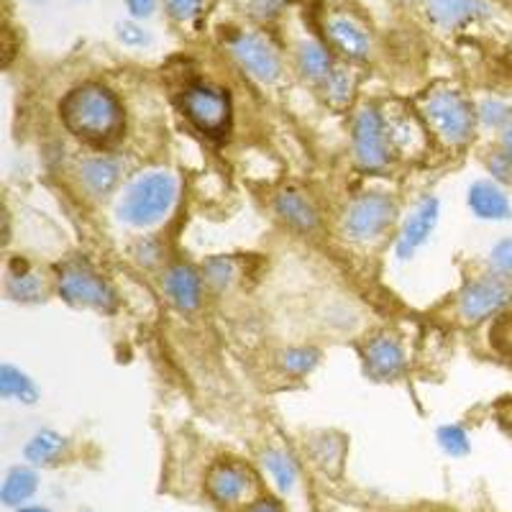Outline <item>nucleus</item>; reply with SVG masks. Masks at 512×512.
I'll list each match as a JSON object with an SVG mask.
<instances>
[{"mask_svg":"<svg viewBox=\"0 0 512 512\" xmlns=\"http://www.w3.org/2000/svg\"><path fill=\"white\" fill-rule=\"evenodd\" d=\"M438 221H441V200H438L436 195H423V198L415 203V208L405 216L400 233H397V259H400V262H410V259L431 241Z\"/></svg>","mask_w":512,"mask_h":512,"instance_id":"obj_11","label":"nucleus"},{"mask_svg":"<svg viewBox=\"0 0 512 512\" xmlns=\"http://www.w3.org/2000/svg\"><path fill=\"white\" fill-rule=\"evenodd\" d=\"M244 512H287V510L277 497L259 495L254 502H249V505L244 507Z\"/></svg>","mask_w":512,"mask_h":512,"instance_id":"obj_39","label":"nucleus"},{"mask_svg":"<svg viewBox=\"0 0 512 512\" xmlns=\"http://www.w3.org/2000/svg\"><path fill=\"white\" fill-rule=\"evenodd\" d=\"M162 290L172 308L180 310V313H195L203 305L205 277L198 267L187 262L169 264L164 269Z\"/></svg>","mask_w":512,"mask_h":512,"instance_id":"obj_14","label":"nucleus"},{"mask_svg":"<svg viewBox=\"0 0 512 512\" xmlns=\"http://www.w3.org/2000/svg\"><path fill=\"white\" fill-rule=\"evenodd\" d=\"M351 149L356 167L364 172H382L392 159V146L384 128L382 108L372 103L359 105L351 118Z\"/></svg>","mask_w":512,"mask_h":512,"instance_id":"obj_7","label":"nucleus"},{"mask_svg":"<svg viewBox=\"0 0 512 512\" xmlns=\"http://www.w3.org/2000/svg\"><path fill=\"white\" fill-rule=\"evenodd\" d=\"M326 34L333 49L344 54L349 62H367L374 52V39L369 29L351 13H333L326 21Z\"/></svg>","mask_w":512,"mask_h":512,"instance_id":"obj_15","label":"nucleus"},{"mask_svg":"<svg viewBox=\"0 0 512 512\" xmlns=\"http://www.w3.org/2000/svg\"><path fill=\"white\" fill-rule=\"evenodd\" d=\"M0 397L6 402H18V405L31 408L39 402V387L24 369L11 361H3L0 364Z\"/></svg>","mask_w":512,"mask_h":512,"instance_id":"obj_23","label":"nucleus"},{"mask_svg":"<svg viewBox=\"0 0 512 512\" xmlns=\"http://www.w3.org/2000/svg\"><path fill=\"white\" fill-rule=\"evenodd\" d=\"M228 52L244 75L259 85H277L282 80V57L272 41L259 31H236L228 36Z\"/></svg>","mask_w":512,"mask_h":512,"instance_id":"obj_9","label":"nucleus"},{"mask_svg":"<svg viewBox=\"0 0 512 512\" xmlns=\"http://www.w3.org/2000/svg\"><path fill=\"white\" fill-rule=\"evenodd\" d=\"M70 454V441L54 428H39L31 433L24 446V461L34 469H49V466L62 464Z\"/></svg>","mask_w":512,"mask_h":512,"instance_id":"obj_21","label":"nucleus"},{"mask_svg":"<svg viewBox=\"0 0 512 512\" xmlns=\"http://www.w3.org/2000/svg\"><path fill=\"white\" fill-rule=\"evenodd\" d=\"M287 6V0H249V8L256 18L262 21H272L282 13V8Z\"/></svg>","mask_w":512,"mask_h":512,"instance_id":"obj_37","label":"nucleus"},{"mask_svg":"<svg viewBox=\"0 0 512 512\" xmlns=\"http://www.w3.org/2000/svg\"><path fill=\"white\" fill-rule=\"evenodd\" d=\"M64 128L93 146H111L126 128V113L113 90L98 82L77 85L59 103Z\"/></svg>","mask_w":512,"mask_h":512,"instance_id":"obj_1","label":"nucleus"},{"mask_svg":"<svg viewBox=\"0 0 512 512\" xmlns=\"http://www.w3.org/2000/svg\"><path fill=\"white\" fill-rule=\"evenodd\" d=\"M384 128H387V139H390L392 152L405 159L423 157L431 144V131L423 123L418 113L408 111L405 105H390L382 111Z\"/></svg>","mask_w":512,"mask_h":512,"instance_id":"obj_12","label":"nucleus"},{"mask_svg":"<svg viewBox=\"0 0 512 512\" xmlns=\"http://www.w3.org/2000/svg\"><path fill=\"white\" fill-rule=\"evenodd\" d=\"M262 466L264 472L269 474V479L274 482V487L280 492H292L297 487V479H300V466H297L295 456L287 451V448L272 446L262 454Z\"/></svg>","mask_w":512,"mask_h":512,"instance_id":"obj_25","label":"nucleus"},{"mask_svg":"<svg viewBox=\"0 0 512 512\" xmlns=\"http://www.w3.org/2000/svg\"><path fill=\"white\" fill-rule=\"evenodd\" d=\"M205 495L218 507L236 510L259 497V479L244 461L218 459L205 474Z\"/></svg>","mask_w":512,"mask_h":512,"instance_id":"obj_8","label":"nucleus"},{"mask_svg":"<svg viewBox=\"0 0 512 512\" xmlns=\"http://www.w3.org/2000/svg\"><path fill=\"white\" fill-rule=\"evenodd\" d=\"M423 6L431 24L443 31L461 29L495 16V6L489 0H423Z\"/></svg>","mask_w":512,"mask_h":512,"instance_id":"obj_16","label":"nucleus"},{"mask_svg":"<svg viewBox=\"0 0 512 512\" xmlns=\"http://www.w3.org/2000/svg\"><path fill=\"white\" fill-rule=\"evenodd\" d=\"M418 116L428 126L433 139L448 149H464L477 136V105L466 98L456 85H433L418 100Z\"/></svg>","mask_w":512,"mask_h":512,"instance_id":"obj_3","label":"nucleus"},{"mask_svg":"<svg viewBox=\"0 0 512 512\" xmlns=\"http://www.w3.org/2000/svg\"><path fill=\"white\" fill-rule=\"evenodd\" d=\"M320 93H323V100H326L331 108L344 111L356 93V72L351 70V67H346V64H336L331 70V75L320 82Z\"/></svg>","mask_w":512,"mask_h":512,"instance_id":"obj_26","label":"nucleus"},{"mask_svg":"<svg viewBox=\"0 0 512 512\" xmlns=\"http://www.w3.org/2000/svg\"><path fill=\"white\" fill-rule=\"evenodd\" d=\"M313 459L318 461L326 472L341 469V461H344V443L336 441V438L328 436V433H323L313 446Z\"/></svg>","mask_w":512,"mask_h":512,"instance_id":"obj_32","label":"nucleus"},{"mask_svg":"<svg viewBox=\"0 0 512 512\" xmlns=\"http://www.w3.org/2000/svg\"><path fill=\"white\" fill-rule=\"evenodd\" d=\"M364 372L374 382H397L408 372V351L392 331L372 336L364 346Z\"/></svg>","mask_w":512,"mask_h":512,"instance_id":"obj_13","label":"nucleus"},{"mask_svg":"<svg viewBox=\"0 0 512 512\" xmlns=\"http://www.w3.org/2000/svg\"><path fill=\"white\" fill-rule=\"evenodd\" d=\"M295 62H297V72H300L308 82H315V85H320V82L326 80V77L331 75L333 67H336L331 52H328V49L315 39H305L297 44Z\"/></svg>","mask_w":512,"mask_h":512,"instance_id":"obj_24","label":"nucleus"},{"mask_svg":"<svg viewBox=\"0 0 512 512\" xmlns=\"http://www.w3.org/2000/svg\"><path fill=\"white\" fill-rule=\"evenodd\" d=\"M497 149H500V152L512 162V121L502 128L500 134H497Z\"/></svg>","mask_w":512,"mask_h":512,"instance_id":"obj_40","label":"nucleus"},{"mask_svg":"<svg viewBox=\"0 0 512 512\" xmlns=\"http://www.w3.org/2000/svg\"><path fill=\"white\" fill-rule=\"evenodd\" d=\"M182 113L205 136H223L231 126V98L210 82H192L182 93Z\"/></svg>","mask_w":512,"mask_h":512,"instance_id":"obj_10","label":"nucleus"},{"mask_svg":"<svg viewBox=\"0 0 512 512\" xmlns=\"http://www.w3.org/2000/svg\"><path fill=\"white\" fill-rule=\"evenodd\" d=\"M274 213L285 226H290L292 231L300 233H313L320 223V213L315 208L313 198H308L303 190L297 187H285L274 195L272 203Z\"/></svg>","mask_w":512,"mask_h":512,"instance_id":"obj_17","label":"nucleus"},{"mask_svg":"<svg viewBox=\"0 0 512 512\" xmlns=\"http://www.w3.org/2000/svg\"><path fill=\"white\" fill-rule=\"evenodd\" d=\"M397 3H402V0H397Z\"/></svg>","mask_w":512,"mask_h":512,"instance_id":"obj_42","label":"nucleus"},{"mask_svg":"<svg viewBox=\"0 0 512 512\" xmlns=\"http://www.w3.org/2000/svg\"><path fill=\"white\" fill-rule=\"evenodd\" d=\"M484 269L495 277L512 282V236L497 241L484 259Z\"/></svg>","mask_w":512,"mask_h":512,"instance_id":"obj_31","label":"nucleus"},{"mask_svg":"<svg viewBox=\"0 0 512 512\" xmlns=\"http://www.w3.org/2000/svg\"><path fill=\"white\" fill-rule=\"evenodd\" d=\"M205 285H210L213 290L223 292L239 280V262L231 259V256H210L203 267Z\"/></svg>","mask_w":512,"mask_h":512,"instance_id":"obj_28","label":"nucleus"},{"mask_svg":"<svg viewBox=\"0 0 512 512\" xmlns=\"http://www.w3.org/2000/svg\"><path fill=\"white\" fill-rule=\"evenodd\" d=\"M466 205L479 221H507L512 216V205L507 192L495 180H477L466 190Z\"/></svg>","mask_w":512,"mask_h":512,"instance_id":"obj_19","label":"nucleus"},{"mask_svg":"<svg viewBox=\"0 0 512 512\" xmlns=\"http://www.w3.org/2000/svg\"><path fill=\"white\" fill-rule=\"evenodd\" d=\"M512 308V282L495 277L484 269L479 277H472L456 295V320L466 328H477L487 320Z\"/></svg>","mask_w":512,"mask_h":512,"instance_id":"obj_6","label":"nucleus"},{"mask_svg":"<svg viewBox=\"0 0 512 512\" xmlns=\"http://www.w3.org/2000/svg\"><path fill=\"white\" fill-rule=\"evenodd\" d=\"M489 341H492V349H495L497 354L505 356V359H512V308L492 320Z\"/></svg>","mask_w":512,"mask_h":512,"instance_id":"obj_33","label":"nucleus"},{"mask_svg":"<svg viewBox=\"0 0 512 512\" xmlns=\"http://www.w3.org/2000/svg\"><path fill=\"white\" fill-rule=\"evenodd\" d=\"M208 0H164V11L177 24H192L205 13Z\"/></svg>","mask_w":512,"mask_h":512,"instance_id":"obj_34","label":"nucleus"},{"mask_svg":"<svg viewBox=\"0 0 512 512\" xmlns=\"http://www.w3.org/2000/svg\"><path fill=\"white\" fill-rule=\"evenodd\" d=\"M436 443L451 459H464L472 451V438L461 423H446L436 431Z\"/></svg>","mask_w":512,"mask_h":512,"instance_id":"obj_29","label":"nucleus"},{"mask_svg":"<svg viewBox=\"0 0 512 512\" xmlns=\"http://www.w3.org/2000/svg\"><path fill=\"white\" fill-rule=\"evenodd\" d=\"M477 121L487 131H497L500 134L502 128L512 121V105H507L500 98H484L477 105Z\"/></svg>","mask_w":512,"mask_h":512,"instance_id":"obj_30","label":"nucleus"},{"mask_svg":"<svg viewBox=\"0 0 512 512\" xmlns=\"http://www.w3.org/2000/svg\"><path fill=\"white\" fill-rule=\"evenodd\" d=\"M116 36L123 47H131V49H141V47H149V44H152V36H149V31L141 26V21H134V18H128V21L116 24Z\"/></svg>","mask_w":512,"mask_h":512,"instance_id":"obj_35","label":"nucleus"},{"mask_svg":"<svg viewBox=\"0 0 512 512\" xmlns=\"http://www.w3.org/2000/svg\"><path fill=\"white\" fill-rule=\"evenodd\" d=\"M320 364V351L315 346H290L277 354V367L290 377H305Z\"/></svg>","mask_w":512,"mask_h":512,"instance_id":"obj_27","label":"nucleus"},{"mask_svg":"<svg viewBox=\"0 0 512 512\" xmlns=\"http://www.w3.org/2000/svg\"><path fill=\"white\" fill-rule=\"evenodd\" d=\"M13 512H52V510H49V507H44V505H24V507H18V510H13Z\"/></svg>","mask_w":512,"mask_h":512,"instance_id":"obj_41","label":"nucleus"},{"mask_svg":"<svg viewBox=\"0 0 512 512\" xmlns=\"http://www.w3.org/2000/svg\"><path fill=\"white\" fill-rule=\"evenodd\" d=\"M484 167H487V172L492 175V180L500 182V185H512V162L505 157V154L500 152V149H492V152H487V157H484Z\"/></svg>","mask_w":512,"mask_h":512,"instance_id":"obj_36","label":"nucleus"},{"mask_svg":"<svg viewBox=\"0 0 512 512\" xmlns=\"http://www.w3.org/2000/svg\"><path fill=\"white\" fill-rule=\"evenodd\" d=\"M180 198V180L172 169L149 167L123 187L116 200L118 223L136 231L162 226Z\"/></svg>","mask_w":512,"mask_h":512,"instance_id":"obj_2","label":"nucleus"},{"mask_svg":"<svg viewBox=\"0 0 512 512\" xmlns=\"http://www.w3.org/2000/svg\"><path fill=\"white\" fill-rule=\"evenodd\" d=\"M54 292L77 310L113 315L118 308V295L111 282L82 256L59 264L57 277H54Z\"/></svg>","mask_w":512,"mask_h":512,"instance_id":"obj_4","label":"nucleus"},{"mask_svg":"<svg viewBox=\"0 0 512 512\" xmlns=\"http://www.w3.org/2000/svg\"><path fill=\"white\" fill-rule=\"evenodd\" d=\"M77 177L93 198H108L121 182V162L108 154H93L77 164Z\"/></svg>","mask_w":512,"mask_h":512,"instance_id":"obj_20","label":"nucleus"},{"mask_svg":"<svg viewBox=\"0 0 512 512\" xmlns=\"http://www.w3.org/2000/svg\"><path fill=\"white\" fill-rule=\"evenodd\" d=\"M123 6H126L128 18H134V21H141L144 24L146 18H152L157 13L159 0H123Z\"/></svg>","mask_w":512,"mask_h":512,"instance_id":"obj_38","label":"nucleus"},{"mask_svg":"<svg viewBox=\"0 0 512 512\" xmlns=\"http://www.w3.org/2000/svg\"><path fill=\"white\" fill-rule=\"evenodd\" d=\"M6 295L18 305H36L47 300L49 285L39 269L24 259H13L6 269Z\"/></svg>","mask_w":512,"mask_h":512,"instance_id":"obj_18","label":"nucleus"},{"mask_svg":"<svg viewBox=\"0 0 512 512\" xmlns=\"http://www.w3.org/2000/svg\"><path fill=\"white\" fill-rule=\"evenodd\" d=\"M397 216H400V205L390 192H361L349 200L341 213V236L356 246L377 244L395 226Z\"/></svg>","mask_w":512,"mask_h":512,"instance_id":"obj_5","label":"nucleus"},{"mask_svg":"<svg viewBox=\"0 0 512 512\" xmlns=\"http://www.w3.org/2000/svg\"><path fill=\"white\" fill-rule=\"evenodd\" d=\"M39 492V474L31 464H18L11 466L0 487V502L8 510H18V507L29 505L31 497Z\"/></svg>","mask_w":512,"mask_h":512,"instance_id":"obj_22","label":"nucleus"}]
</instances>
